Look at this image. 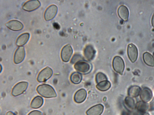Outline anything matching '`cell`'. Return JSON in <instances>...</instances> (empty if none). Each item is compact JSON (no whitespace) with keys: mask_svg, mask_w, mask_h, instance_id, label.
I'll return each mask as SVG.
<instances>
[{"mask_svg":"<svg viewBox=\"0 0 154 115\" xmlns=\"http://www.w3.org/2000/svg\"><path fill=\"white\" fill-rule=\"evenodd\" d=\"M25 55V52L23 46L19 47L15 53L14 60L16 64L21 63L24 60Z\"/></svg>","mask_w":154,"mask_h":115,"instance_id":"cell-10","label":"cell"},{"mask_svg":"<svg viewBox=\"0 0 154 115\" xmlns=\"http://www.w3.org/2000/svg\"><path fill=\"white\" fill-rule=\"evenodd\" d=\"M152 96V91L149 89L145 87L142 89L140 92V96L143 101L147 102L151 99Z\"/></svg>","mask_w":154,"mask_h":115,"instance_id":"cell-14","label":"cell"},{"mask_svg":"<svg viewBox=\"0 0 154 115\" xmlns=\"http://www.w3.org/2000/svg\"><path fill=\"white\" fill-rule=\"evenodd\" d=\"M82 58L81 55H74L72 57L71 60V63H74L80 60H82Z\"/></svg>","mask_w":154,"mask_h":115,"instance_id":"cell-26","label":"cell"},{"mask_svg":"<svg viewBox=\"0 0 154 115\" xmlns=\"http://www.w3.org/2000/svg\"><path fill=\"white\" fill-rule=\"evenodd\" d=\"M43 99L40 96L35 97L32 100L30 104L31 107L34 109L38 108L42 105Z\"/></svg>","mask_w":154,"mask_h":115,"instance_id":"cell-18","label":"cell"},{"mask_svg":"<svg viewBox=\"0 0 154 115\" xmlns=\"http://www.w3.org/2000/svg\"><path fill=\"white\" fill-rule=\"evenodd\" d=\"M73 53V50L71 45L68 44L63 47L62 49L61 56L62 60L64 62H68Z\"/></svg>","mask_w":154,"mask_h":115,"instance_id":"cell-6","label":"cell"},{"mask_svg":"<svg viewBox=\"0 0 154 115\" xmlns=\"http://www.w3.org/2000/svg\"><path fill=\"white\" fill-rule=\"evenodd\" d=\"M143 60L147 65L151 66H154V58L149 53L145 52L143 55Z\"/></svg>","mask_w":154,"mask_h":115,"instance_id":"cell-19","label":"cell"},{"mask_svg":"<svg viewBox=\"0 0 154 115\" xmlns=\"http://www.w3.org/2000/svg\"><path fill=\"white\" fill-rule=\"evenodd\" d=\"M104 109L103 106L99 104L91 107L86 112L87 115H101Z\"/></svg>","mask_w":154,"mask_h":115,"instance_id":"cell-11","label":"cell"},{"mask_svg":"<svg viewBox=\"0 0 154 115\" xmlns=\"http://www.w3.org/2000/svg\"><path fill=\"white\" fill-rule=\"evenodd\" d=\"M40 5V3L38 0H30L27 1L23 4L22 9L26 11H31L38 8Z\"/></svg>","mask_w":154,"mask_h":115,"instance_id":"cell-9","label":"cell"},{"mask_svg":"<svg viewBox=\"0 0 154 115\" xmlns=\"http://www.w3.org/2000/svg\"><path fill=\"white\" fill-rule=\"evenodd\" d=\"M127 52L130 60L132 63L134 62L138 57V50L136 46L132 43L129 44L128 47Z\"/></svg>","mask_w":154,"mask_h":115,"instance_id":"cell-8","label":"cell"},{"mask_svg":"<svg viewBox=\"0 0 154 115\" xmlns=\"http://www.w3.org/2000/svg\"><path fill=\"white\" fill-rule=\"evenodd\" d=\"M28 83L26 81L20 82L14 87L11 94L14 96H17L22 94L26 90Z\"/></svg>","mask_w":154,"mask_h":115,"instance_id":"cell-4","label":"cell"},{"mask_svg":"<svg viewBox=\"0 0 154 115\" xmlns=\"http://www.w3.org/2000/svg\"><path fill=\"white\" fill-rule=\"evenodd\" d=\"M112 66L114 70L122 75L125 68V64L122 59L120 56H116L113 58Z\"/></svg>","mask_w":154,"mask_h":115,"instance_id":"cell-3","label":"cell"},{"mask_svg":"<svg viewBox=\"0 0 154 115\" xmlns=\"http://www.w3.org/2000/svg\"><path fill=\"white\" fill-rule=\"evenodd\" d=\"M148 110L149 111H153L154 110V98L149 104Z\"/></svg>","mask_w":154,"mask_h":115,"instance_id":"cell-28","label":"cell"},{"mask_svg":"<svg viewBox=\"0 0 154 115\" xmlns=\"http://www.w3.org/2000/svg\"><path fill=\"white\" fill-rule=\"evenodd\" d=\"M6 26L9 29L14 31H18L22 30L23 26L20 22L15 20L9 21L6 24Z\"/></svg>","mask_w":154,"mask_h":115,"instance_id":"cell-12","label":"cell"},{"mask_svg":"<svg viewBox=\"0 0 154 115\" xmlns=\"http://www.w3.org/2000/svg\"><path fill=\"white\" fill-rule=\"evenodd\" d=\"M111 86V84L109 81L106 80L98 83L96 86V87L101 91H104L109 90Z\"/></svg>","mask_w":154,"mask_h":115,"instance_id":"cell-22","label":"cell"},{"mask_svg":"<svg viewBox=\"0 0 154 115\" xmlns=\"http://www.w3.org/2000/svg\"><path fill=\"white\" fill-rule=\"evenodd\" d=\"M82 79L81 74L75 72L73 73L71 75L70 79L71 81L74 84H78L80 83Z\"/></svg>","mask_w":154,"mask_h":115,"instance_id":"cell-23","label":"cell"},{"mask_svg":"<svg viewBox=\"0 0 154 115\" xmlns=\"http://www.w3.org/2000/svg\"><path fill=\"white\" fill-rule=\"evenodd\" d=\"M36 90L40 95L45 98H54L57 96L54 88L48 84L40 85L37 87Z\"/></svg>","mask_w":154,"mask_h":115,"instance_id":"cell-1","label":"cell"},{"mask_svg":"<svg viewBox=\"0 0 154 115\" xmlns=\"http://www.w3.org/2000/svg\"><path fill=\"white\" fill-rule=\"evenodd\" d=\"M53 73L52 69L49 67H47L39 73L37 80L39 82H45L51 77Z\"/></svg>","mask_w":154,"mask_h":115,"instance_id":"cell-5","label":"cell"},{"mask_svg":"<svg viewBox=\"0 0 154 115\" xmlns=\"http://www.w3.org/2000/svg\"><path fill=\"white\" fill-rule=\"evenodd\" d=\"M152 26L154 28V13L152 16Z\"/></svg>","mask_w":154,"mask_h":115,"instance_id":"cell-30","label":"cell"},{"mask_svg":"<svg viewBox=\"0 0 154 115\" xmlns=\"http://www.w3.org/2000/svg\"><path fill=\"white\" fill-rule=\"evenodd\" d=\"M0 67H1L0 72H1V71H2V66H1V65H0Z\"/></svg>","mask_w":154,"mask_h":115,"instance_id":"cell-32","label":"cell"},{"mask_svg":"<svg viewBox=\"0 0 154 115\" xmlns=\"http://www.w3.org/2000/svg\"><path fill=\"white\" fill-rule=\"evenodd\" d=\"M28 115H42V114L39 111L34 110L30 112Z\"/></svg>","mask_w":154,"mask_h":115,"instance_id":"cell-27","label":"cell"},{"mask_svg":"<svg viewBox=\"0 0 154 115\" xmlns=\"http://www.w3.org/2000/svg\"><path fill=\"white\" fill-rule=\"evenodd\" d=\"M75 69L81 74H86L89 73L92 69V66L87 61L82 60L76 62L74 65Z\"/></svg>","mask_w":154,"mask_h":115,"instance_id":"cell-2","label":"cell"},{"mask_svg":"<svg viewBox=\"0 0 154 115\" xmlns=\"http://www.w3.org/2000/svg\"><path fill=\"white\" fill-rule=\"evenodd\" d=\"M29 34L28 33H24L20 35L17 38L16 44L18 46H21L25 44L28 41Z\"/></svg>","mask_w":154,"mask_h":115,"instance_id":"cell-17","label":"cell"},{"mask_svg":"<svg viewBox=\"0 0 154 115\" xmlns=\"http://www.w3.org/2000/svg\"><path fill=\"white\" fill-rule=\"evenodd\" d=\"M57 11V7L52 4L46 9L44 13V18L46 21L50 20L56 16Z\"/></svg>","mask_w":154,"mask_h":115,"instance_id":"cell-7","label":"cell"},{"mask_svg":"<svg viewBox=\"0 0 154 115\" xmlns=\"http://www.w3.org/2000/svg\"><path fill=\"white\" fill-rule=\"evenodd\" d=\"M143 115H150L147 113H145Z\"/></svg>","mask_w":154,"mask_h":115,"instance_id":"cell-31","label":"cell"},{"mask_svg":"<svg viewBox=\"0 0 154 115\" xmlns=\"http://www.w3.org/2000/svg\"><path fill=\"white\" fill-rule=\"evenodd\" d=\"M87 95L86 90L84 89H81L78 90L74 96V100L77 103H81L85 99Z\"/></svg>","mask_w":154,"mask_h":115,"instance_id":"cell-13","label":"cell"},{"mask_svg":"<svg viewBox=\"0 0 154 115\" xmlns=\"http://www.w3.org/2000/svg\"><path fill=\"white\" fill-rule=\"evenodd\" d=\"M118 12L119 16L124 21L128 20L129 11L126 7L123 5L120 6L118 8Z\"/></svg>","mask_w":154,"mask_h":115,"instance_id":"cell-16","label":"cell"},{"mask_svg":"<svg viewBox=\"0 0 154 115\" xmlns=\"http://www.w3.org/2000/svg\"><path fill=\"white\" fill-rule=\"evenodd\" d=\"M136 108L139 111L144 112L149 109V105L143 101L138 102L136 105Z\"/></svg>","mask_w":154,"mask_h":115,"instance_id":"cell-24","label":"cell"},{"mask_svg":"<svg viewBox=\"0 0 154 115\" xmlns=\"http://www.w3.org/2000/svg\"><path fill=\"white\" fill-rule=\"evenodd\" d=\"M6 115H15V114L11 111H9L6 113Z\"/></svg>","mask_w":154,"mask_h":115,"instance_id":"cell-29","label":"cell"},{"mask_svg":"<svg viewBox=\"0 0 154 115\" xmlns=\"http://www.w3.org/2000/svg\"><path fill=\"white\" fill-rule=\"evenodd\" d=\"M95 80L96 82L98 84L102 81L107 80V78L104 74L99 72L96 75Z\"/></svg>","mask_w":154,"mask_h":115,"instance_id":"cell-25","label":"cell"},{"mask_svg":"<svg viewBox=\"0 0 154 115\" xmlns=\"http://www.w3.org/2000/svg\"><path fill=\"white\" fill-rule=\"evenodd\" d=\"M95 51L93 46L88 45L85 48L84 54L85 58L88 60H92L95 56Z\"/></svg>","mask_w":154,"mask_h":115,"instance_id":"cell-15","label":"cell"},{"mask_svg":"<svg viewBox=\"0 0 154 115\" xmlns=\"http://www.w3.org/2000/svg\"><path fill=\"white\" fill-rule=\"evenodd\" d=\"M140 91L141 89L139 86H132L129 88L128 94L130 97H135L139 95Z\"/></svg>","mask_w":154,"mask_h":115,"instance_id":"cell-21","label":"cell"},{"mask_svg":"<svg viewBox=\"0 0 154 115\" xmlns=\"http://www.w3.org/2000/svg\"><path fill=\"white\" fill-rule=\"evenodd\" d=\"M124 104L125 107L129 110H134L136 108L134 101L131 97H127L125 99Z\"/></svg>","mask_w":154,"mask_h":115,"instance_id":"cell-20","label":"cell"}]
</instances>
